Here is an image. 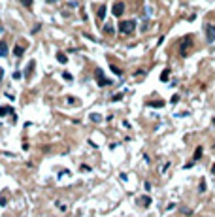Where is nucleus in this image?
<instances>
[{"label":"nucleus","mask_w":215,"mask_h":217,"mask_svg":"<svg viewBox=\"0 0 215 217\" xmlns=\"http://www.w3.org/2000/svg\"><path fill=\"white\" fill-rule=\"evenodd\" d=\"M21 4H23L25 8H32V0H21Z\"/></svg>","instance_id":"19"},{"label":"nucleus","mask_w":215,"mask_h":217,"mask_svg":"<svg viewBox=\"0 0 215 217\" xmlns=\"http://www.w3.org/2000/svg\"><path fill=\"white\" fill-rule=\"evenodd\" d=\"M170 102H172V104H177V102H179V96H177V95H174V96H172V100H170Z\"/></svg>","instance_id":"21"},{"label":"nucleus","mask_w":215,"mask_h":217,"mask_svg":"<svg viewBox=\"0 0 215 217\" xmlns=\"http://www.w3.org/2000/svg\"><path fill=\"white\" fill-rule=\"evenodd\" d=\"M204 30H206V38L210 44H213L215 42V25H206L204 26Z\"/></svg>","instance_id":"4"},{"label":"nucleus","mask_w":215,"mask_h":217,"mask_svg":"<svg viewBox=\"0 0 215 217\" xmlns=\"http://www.w3.org/2000/svg\"><path fill=\"white\" fill-rule=\"evenodd\" d=\"M8 55V44L6 40H0V57H6Z\"/></svg>","instance_id":"7"},{"label":"nucleus","mask_w":215,"mask_h":217,"mask_svg":"<svg viewBox=\"0 0 215 217\" xmlns=\"http://www.w3.org/2000/svg\"><path fill=\"white\" fill-rule=\"evenodd\" d=\"M198 191H200V193L206 191V183H204V181H200V189H198Z\"/></svg>","instance_id":"22"},{"label":"nucleus","mask_w":215,"mask_h":217,"mask_svg":"<svg viewBox=\"0 0 215 217\" xmlns=\"http://www.w3.org/2000/svg\"><path fill=\"white\" fill-rule=\"evenodd\" d=\"M95 78H96V81H98V85L100 87H106V85H110V79H106L104 78V72H102V70H95Z\"/></svg>","instance_id":"3"},{"label":"nucleus","mask_w":215,"mask_h":217,"mask_svg":"<svg viewBox=\"0 0 215 217\" xmlns=\"http://www.w3.org/2000/svg\"><path fill=\"white\" fill-rule=\"evenodd\" d=\"M149 204H151V198H149V197H142L140 198V206H145L147 208Z\"/></svg>","instance_id":"11"},{"label":"nucleus","mask_w":215,"mask_h":217,"mask_svg":"<svg viewBox=\"0 0 215 217\" xmlns=\"http://www.w3.org/2000/svg\"><path fill=\"white\" fill-rule=\"evenodd\" d=\"M110 68H111V72H113V74H117V76H121V74H123V72H121V70H119V68H117L115 64H111Z\"/></svg>","instance_id":"18"},{"label":"nucleus","mask_w":215,"mask_h":217,"mask_svg":"<svg viewBox=\"0 0 215 217\" xmlns=\"http://www.w3.org/2000/svg\"><path fill=\"white\" fill-rule=\"evenodd\" d=\"M111 11H113V15H115V17H121V15L125 13V4H123V2H117V4H113Z\"/></svg>","instance_id":"5"},{"label":"nucleus","mask_w":215,"mask_h":217,"mask_svg":"<svg viewBox=\"0 0 215 217\" xmlns=\"http://www.w3.org/2000/svg\"><path fill=\"white\" fill-rule=\"evenodd\" d=\"M168 78H170V70L166 68V70H164V72L160 74V81H168Z\"/></svg>","instance_id":"14"},{"label":"nucleus","mask_w":215,"mask_h":217,"mask_svg":"<svg viewBox=\"0 0 215 217\" xmlns=\"http://www.w3.org/2000/svg\"><path fill=\"white\" fill-rule=\"evenodd\" d=\"M62 76H64V79H70V81H72V76H70V74H68V72H64V74H62Z\"/></svg>","instance_id":"24"},{"label":"nucleus","mask_w":215,"mask_h":217,"mask_svg":"<svg viewBox=\"0 0 215 217\" xmlns=\"http://www.w3.org/2000/svg\"><path fill=\"white\" fill-rule=\"evenodd\" d=\"M104 32L106 34H113V26L111 25H104Z\"/></svg>","instance_id":"16"},{"label":"nucleus","mask_w":215,"mask_h":217,"mask_svg":"<svg viewBox=\"0 0 215 217\" xmlns=\"http://www.w3.org/2000/svg\"><path fill=\"white\" fill-rule=\"evenodd\" d=\"M213 125H215V119H213Z\"/></svg>","instance_id":"29"},{"label":"nucleus","mask_w":215,"mask_h":217,"mask_svg":"<svg viewBox=\"0 0 215 217\" xmlns=\"http://www.w3.org/2000/svg\"><path fill=\"white\" fill-rule=\"evenodd\" d=\"M121 98H123V95H121V93H117V95H113V100H121Z\"/></svg>","instance_id":"23"},{"label":"nucleus","mask_w":215,"mask_h":217,"mask_svg":"<svg viewBox=\"0 0 215 217\" xmlns=\"http://www.w3.org/2000/svg\"><path fill=\"white\" fill-rule=\"evenodd\" d=\"M211 172H213V174H215V164H213V168H211Z\"/></svg>","instance_id":"28"},{"label":"nucleus","mask_w":215,"mask_h":217,"mask_svg":"<svg viewBox=\"0 0 215 217\" xmlns=\"http://www.w3.org/2000/svg\"><path fill=\"white\" fill-rule=\"evenodd\" d=\"M149 106H153V108H162L164 102H162V100H160V102H149Z\"/></svg>","instance_id":"17"},{"label":"nucleus","mask_w":215,"mask_h":217,"mask_svg":"<svg viewBox=\"0 0 215 217\" xmlns=\"http://www.w3.org/2000/svg\"><path fill=\"white\" fill-rule=\"evenodd\" d=\"M89 170H91L89 166H85V164H81V172H89Z\"/></svg>","instance_id":"25"},{"label":"nucleus","mask_w":215,"mask_h":217,"mask_svg":"<svg viewBox=\"0 0 215 217\" xmlns=\"http://www.w3.org/2000/svg\"><path fill=\"white\" fill-rule=\"evenodd\" d=\"M119 30L123 32V34H132L136 30V21H121L119 23Z\"/></svg>","instance_id":"2"},{"label":"nucleus","mask_w":215,"mask_h":217,"mask_svg":"<svg viewBox=\"0 0 215 217\" xmlns=\"http://www.w3.org/2000/svg\"><path fill=\"white\" fill-rule=\"evenodd\" d=\"M2 78H4V68H0V81H2Z\"/></svg>","instance_id":"27"},{"label":"nucleus","mask_w":215,"mask_h":217,"mask_svg":"<svg viewBox=\"0 0 215 217\" xmlns=\"http://www.w3.org/2000/svg\"><path fill=\"white\" fill-rule=\"evenodd\" d=\"M57 60H59L61 64H64V62H66L68 59H66V55H64V53H57Z\"/></svg>","instance_id":"13"},{"label":"nucleus","mask_w":215,"mask_h":217,"mask_svg":"<svg viewBox=\"0 0 215 217\" xmlns=\"http://www.w3.org/2000/svg\"><path fill=\"white\" fill-rule=\"evenodd\" d=\"M68 104H76V100H74V96H68V100H66Z\"/></svg>","instance_id":"26"},{"label":"nucleus","mask_w":215,"mask_h":217,"mask_svg":"<svg viewBox=\"0 0 215 217\" xmlns=\"http://www.w3.org/2000/svg\"><path fill=\"white\" fill-rule=\"evenodd\" d=\"M91 119H92L95 123H98V121H100V115H96V113H91Z\"/></svg>","instance_id":"20"},{"label":"nucleus","mask_w":215,"mask_h":217,"mask_svg":"<svg viewBox=\"0 0 215 217\" xmlns=\"http://www.w3.org/2000/svg\"><path fill=\"white\" fill-rule=\"evenodd\" d=\"M191 47H192V36H183L181 44H179V55H181V57H189Z\"/></svg>","instance_id":"1"},{"label":"nucleus","mask_w":215,"mask_h":217,"mask_svg":"<svg viewBox=\"0 0 215 217\" xmlns=\"http://www.w3.org/2000/svg\"><path fill=\"white\" fill-rule=\"evenodd\" d=\"M202 151H204L202 147H196V151H195V157H192V159H195V160H198L200 157H202Z\"/></svg>","instance_id":"15"},{"label":"nucleus","mask_w":215,"mask_h":217,"mask_svg":"<svg viewBox=\"0 0 215 217\" xmlns=\"http://www.w3.org/2000/svg\"><path fill=\"white\" fill-rule=\"evenodd\" d=\"M8 113H13V108H10V106H2L0 108V117H4Z\"/></svg>","instance_id":"10"},{"label":"nucleus","mask_w":215,"mask_h":217,"mask_svg":"<svg viewBox=\"0 0 215 217\" xmlns=\"http://www.w3.org/2000/svg\"><path fill=\"white\" fill-rule=\"evenodd\" d=\"M26 47V45H25ZM25 47L21 45V44H17L15 47H13V55H15V57H23V53H25Z\"/></svg>","instance_id":"6"},{"label":"nucleus","mask_w":215,"mask_h":217,"mask_svg":"<svg viewBox=\"0 0 215 217\" xmlns=\"http://www.w3.org/2000/svg\"><path fill=\"white\" fill-rule=\"evenodd\" d=\"M34 66H36V62H34V60H30V62H28L26 72H25V78H30V76H32V70H34Z\"/></svg>","instance_id":"9"},{"label":"nucleus","mask_w":215,"mask_h":217,"mask_svg":"<svg viewBox=\"0 0 215 217\" xmlns=\"http://www.w3.org/2000/svg\"><path fill=\"white\" fill-rule=\"evenodd\" d=\"M96 17H98V21H104L106 19V6H100V8H98Z\"/></svg>","instance_id":"8"},{"label":"nucleus","mask_w":215,"mask_h":217,"mask_svg":"<svg viewBox=\"0 0 215 217\" xmlns=\"http://www.w3.org/2000/svg\"><path fill=\"white\" fill-rule=\"evenodd\" d=\"M6 200H8V191H2V194H0V206H6Z\"/></svg>","instance_id":"12"}]
</instances>
